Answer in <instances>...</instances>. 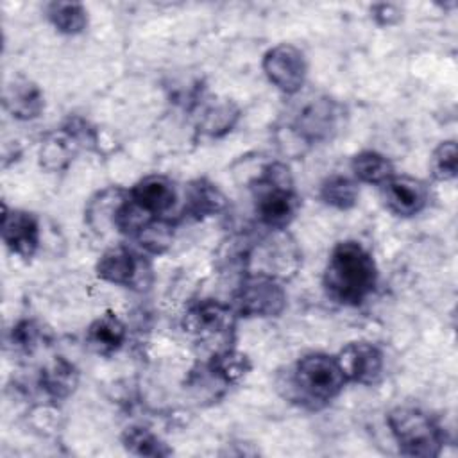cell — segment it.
Returning <instances> with one entry per match:
<instances>
[{
    "label": "cell",
    "mask_w": 458,
    "mask_h": 458,
    "mask_svg": "<svg viewBox=\"0 0 458 458\" xmlns=\"http://www.w3.org/2000/svg\"><path fill=\"white\" fill-rule=\"evenodd\" d=\"M322 281L326 293L335 302L360 306L377 286V267L361 243L345 240L331 249Z\"/></svg>",
    "instance_id": "cell-1"
},
{
    "label": "cell",
    "mask_w": 458,
    "mask_h": 458,
    "mask_svg": "<svg viewBox=\"0 0 458 458\" xmlns=\"http://www.w3.org/2000/svg\"><path fill=\"white\" fill-rule=\"evenodd\" d=\"M252 197L259 222L272 231L286 229L301 206L290 168L283 163H270L261 170L252 182Z\"/></svg>",
    "instance_id": "cell-2"
},
{
    "label": "cell",
    "mask_w": 458,
    "mask_h": 458,
    "mask_svg": "<svg viewBox=\"0 0 458 458\" xmlns=\"http://www.w3.org/2000/svg\"><path fill=\"white\" fill-rule=\"evenodd\" d=\"M345 383L347 377L336 356L324 352H310L299 358L290 376L293 399L311 410H318L336 399Z\"/></svg>",
    "instance_id": "cell-3"
},
{
    "label": "cell",
    "mask_w": 458,
    "mask_h": 458,
    "mask_svg": "<svg viewBox=\"0 0 458 458\" xmlns=\"http://www.w3.org/2000/svg\"><path fill=\"white\" fill-rule=\"evenodd\" d=\"M390 433L404 456L435 458L445 444L442 426L417 406H395L386 415Z\"/></svg>",
    "instance_id": "cell-4"
},
{
    "label": "cell",
    "mask_w": 458,
    "mask_h": 458,
    "mask_svg": "<svg viewBox=\"0 0 458 458\" xmlns=\"http://www.w3.org/2000/svg\"><path fill=\"white\" fill-rule=\"evenodd\" d=\"M286 308V292L279 279L252 272L249 274L234 295V311L240 317H279Z\"/></svg>",
    "instance_id": "cell-5"
},
{
    "label": "cell",
    "mask_w": 458,
    "mask_h": 458,
    "mask_svg": "<svg viewBox=\"0 0 458 458\" xmlns=\"http://www.w3.org/2000/svg\"><path fill=\"white\" fill-rule=\"evenodd\" d=\"M261 68L267 79L286 95L299 93L308 75L306 57L292 43H279L268 48L263 55Z\"/></svg>",
    "instance_id": "cell-6"
},
{
    "label": "cell",
    "mask_w": 458,
    "mask_h": 458,
    "mask_svg": "<svg viewBox=\"0 0 458 458\" xmlns=\"http://www.w3.org/2000/svg\"><path fill=\"white\" fill-rule=\"evenodd\" d=\"M340 106L329 97H318L308 102L292 123V132L297 140H302L308 145L326 141L333 138L338 131L340 122Z\"/></svg>",
    "instance_id": "cell-7"
},
{
    "label": "cell",
    "mask_w": 458,
    "mask_h": 458,
    "mask_svg": "<svg viewBox=\"0 0 458 458\" xmlns=\"http://www.w3.org/2000/svg\"><path fill=\"white\" fill-rule=\"evenodd\" d=\"M97 276L111 284L136 288L145 284V272H148L143 258L125 245H114L102 252L95 267Z\"/></svg>",
    "instance_id": "cell-8"
},
{
    "label": "cell",
    "mask_w": 458,
    "mask_h": 458,
    "mask_svg": "<svg viewBox=\"0 0 458 458\" xmlns=\"http://www.w3.org/2000/svg\"><path fill=\"white\" fill-rule=\"evenodd\" d=\"M338 365L347 381L358 385H374L379 381L385 367L383 352L370 342H351L336 354Z\"/></svg>",
    "instance_id": "cell-9"
},
{
    "label": "cell",
    "mask_w": 458,
    "mask_h": 458,
    "mask_svg": "<svg viewBox=\"0 0 458 458\" xmlns=\"http://www.w3.org/2000/svg\"><path fill=\"white\" fill-rule=\"evenodd\" d=\"M381 197L390 213L404 218L419 215L429 200L428 186L410 175H392L381 184Z\"/></svg>",
    "instance_id": "cell-10"
},
{
    "label": "cell",
    "mask_w": 458,
    "mask_h": 458,
    "mask_svg": "<svg viewBox=\"0 0 458 458\" xmlns=\"http://www.w3.org/2000/svg\"><path fill=\"white\" fill-rule=\"evenodd\" d=\"M2 240L13 254L23 259L32 258L39 247L38 218L23 209H7L4 204Z\"/></svg>",
    "instance_id": "cell-11"
},
{
    "label": "cell",
    "mask_w": 458,
    "mask_h": 458,
    "mask_svg": "<svg viewBox=\"0 0 458 458\" xmlns=\"http://www.w3.org/2000/svg\"><path fill=\"white\" fill-rule=\"evenodd\" d=\"M181 324L191 336H218L233 327V310L216 301H200L188 308Z\"/></svg>",
    "instance_id": "cell-12"
},
{
    "label": "cell",
    "mask_w": 458,
    "mask_h": 458,
    "mask_svg": "<svg viewBox=\"0 0 458 458\" xmlns=\"http://www.w3.org/2000/svg\"><path fill=\"white\" fill-rule=\"evenodd\" d=\"M4 106L13 118L27 122L43 113L45 97L36 82L27 77H16L5 86Z\"/></svg>",
    "instance_id": "cell-13"
},
{
    "label": "cell",
    "mask_w": 458,
    "mask_h": 458,
    "mask_svg": "<svg viewBox=\"0 0 458 458\" xmlns=\"http://www.w3.org/2000/svg\"><path fill=\"white\" fill-rule=\"evenodd\" d=\"M127 338L125 324L113 311H106L98 318H95L86 329V344L88 347L100 354L111 356L116 352Z\"/></svg>",
    "instance_id": "cell-14"
},
{
    "label": "cell",
    "mask_w": 458,
    "mask_h": 458,
    "mask_svg": "<svg viewBox=\"0 0 458 458\" xmlns=\"http://www.w3.org/2000/svg\"><path fill=\"white\" fill-rule=\"evenodd\" d=\"M81 140L82 136L75 131V127H64L61 132L48 136L39 150L41 166L52 172L66 168L77 154Z\"/></svg>",
    "instance_id": "cell-15"
},
{
    "label": "cell",
    "mask_w": 458,
    "mask_h": 458,
    "mask_svg": "<svg viewBox=\"0 0 458 458\" xmlns=\"http://www.w3.org/2000/svg\"><path fill=\"white\" fill-rule=\"evenodd\" d=\"M225 208V195L208 179L193 181L186 190L184 213L193 220L213 216Z\"/></svg>",
    "instance_id": "cell-16"
},
{
    "label": "cell",
    "mask_w": 458,
    "mask_h": 458,
    "mask_svg": "<svg viewBox=\"0 0 458 458\" xmlns=\"http://www.w3.org/2000/svg\"><path fill=\"white\" fill-rule=\"evenodd\" d=\"M263 261L267 263V270L261 274L272 276L276 279H284L286 276L295 274L299 267V254L295 250L293 242H290L288 234H276L274 240L265 242L263 249Z\"/></svg>",
    "instance_id": "cell-17"
},
{
    "label": "cell",
    "mask_w": 458,
    "mask_h": 458,
    "mask_svg": "<svg viewBox=\"0 0 458 458\" xmlns=\"http://www.w3.org/2000/svg\"><path fill=\"white\" fill-rule=\"evenodd\" d=\"M351 170L358 181L377 186L385 184L392 175H395L392 161L376 150L358 152L351 161Z\"/></svg>",
    "instance_id": "cell-18"
},
{
    "label": "cell",
    "mask_w": 458,
    "mask_h": 458,
    "mask_svg": "<svg viewBox=\"0 0 458 458\" xmlns=\"http://www.w3.org/2000/svg\"><path fill=\"white\" fill-rule=\"evenodd\" d=\"M79 383V374L72 363H68L64 358H57L52 361L47 369H43L39 376L41 388L52 397V399H64L68 397Z\"/></svg>",
    "instance_id": "cell-19"
},
{
    "label": "cell",
    "mask_w": 458,
    "mask_h": 458,
    "mask_svg": "<svg viewBox=\"0 0 458 458\" xmlns=\"http://www.w3.org/2000/svg\"><path fill=\"white\" fill-rule=\"evenodd\" d=\"M45 11L48 21L61 34L77 36L88 27V11L79 2H50Z\"/></svg>",
    "instance_id": "cell-20"
},
{
    "label": "cell",
    "mask_w": 458,
    "mask_h": 458,
    "mask_svg": "<svg viewBox=\"0 0 458 458\" xmlns=\"http://www.w3.org/2000/svg\"><path fill=\"white\" fill-rule=\"evenodd\" d=\"M122 445L136 456H170L172 449L148 428L145 426H129L122 433Z\"/></svg>",
    "instance_id": "cell-21"
},
{
    "label": "cell",
    "mask_w": 458,
    "mask_h": 458,
    "mask_svg": "<svg viewBox=\"0 0 458 458\" xmlns=\"http://www.w3.org/2000/svg\"><path fill=\"white\" fill-rule=\"evenodd\" d=\"M208 369L215 377L231 385L243 379L250 372L252 365L247 354L234 349H224L211 356Z\"/></svg>",
    "instance_id": "cell-22"
},
{
    "label": "cell",
    "mask_w": 458,
    "mask_h": 458,
    "mask_svg": "<svg viewBox=\"0 0 458 458\" xmlns=\"http://www.w3.org/2000/svg\"><path fill=\"white\" fill-rule=\"evenodd\" d=\"M358 197H360L358 182L347 175L335 174L324 179V182L320 184V199L324 200V204L335 209L347 211L354 208L358 202Z\"/></svg>",
    "instance_id": "cell-23"
},
{
    "label": "cell",
    "mask_w": 458,
    "mask_h": 458,
    "mask_svg": "<svg viewBox=\"0 0 458 458\" xmlns=\"http://www.w3.org/2000/svg\"><path fill=\"white\" fill-rule=\"evenodd\" d=\"M240 120V109L231 100H222L213 106H209L200 122L199 131L209 138H220L233 131L236 122Z\"/></svg>",
    "instance_id": "cell-24"
},
{
    "label": "cell",
    "mask_w": 458,
    "mask_h": 458,
    "mask_svg": "<svg viewBox=\"0 0 458 458\" xmlns=\"http://www.w3.org/2000/svg\"><path fill=\"white\" fill-rule=\"evenodd\" d=\"M136 242L140 247L150 254H163L174 240V224L170 220L154 218L148 224H145L136 234Z\"/></svg>",
    "instance_id": "cell-25"
},
{
    "label": "cell",
    "mask_w": 458,
    "mask_h": 458,
    "mask_svg": "<svg viewBox=\"0 0 458 458\" xmlns=\"http://www.w3.org/2000/svg\"><path fill=\"white\" fill-rule=\"evenodd\" d=\"M431 175L437 181H453L458 174V148L453 140L438 143L429 159Z\"/></svg>",
    "instance_id": "cell-26"
},
{
    "label": "cell",
    "mask_w": 458,
    "mask_h": 458,
    "mask_svg": "<svg viewBox=\"0 0 458 458\" xmlns=\"http://www.w3.org/2000/svg\"><path fill=\"white\" fill-rule=\"evenodd\" d=\"M39 338V327L32 320H21L13 327V344L18 349H32Z\"/></svg>",
    "instance_id": "cell-27"
},
{
    "label": "cell",
    "mask_w": 458,
    "mask_h": 458,
    "mask_svg": "<svg viewBox=\"0 0 458 458\" xmlns=\"http://www.w3.org/2000/svg\"><path fill=\"white\" fill-rule=\"evenodd\" d=\"M372 18L377 25H394L401 20V11L392 4H377L372 7Z\"/></svg>",
    "instance_id": "cell-28"
}]
</instances>
